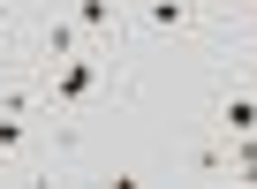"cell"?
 <instances>
[{
    "label": "cell",
    "instance_id": "cell-1",
    "mask_svg": "<svg viewBox=\"0 0 257 189\" xmlns=\"http://www.w3.org/2000/svg\"><path fill=\"white\" fill-rule=\"evenodd\" d=\"M98 83H106V61H98V53H68V61L46 76V106H83Z\"/></svg>",
    "mask_w": 257,
    "mask_h": 189
},
{
    "label": "cell",
    "instance_id": "cell-2",
    "mask_svg": "<svg viewBox=\"0 0 257 189\" xmlns=\"http://www.w3.org/2000/svg\"><path fill=\"white\" fill-rule=\"evenodd\" d=\"M83 38H106V31H121V0H76V16H68Z\"/></svg>",
    "mask_w": 257,
    "mask_h": 189
},
{
    "label": "cell",
    "instance_id": "cell-3",
    "mask_svg": "<svg viewBox=\"0 0 257 189\" xmlns=\"http://www.w3.org/2000/svg\"><path fill=\"white\" fill-rule=\"evenodd\" d=\"M219 136H257V99H249V91L219 99Z\"/></svg>",
    "mask_w": 257,
    "mask_h": 189
},
{
    "label": "cell",
    "instance_id": "cell-4",
    "mask_svg": "<svg viewBox=\"0 0 257 189\" xmlns=\"http://www.w3.org/2000/svg\"><path fill=\"white\" fill-rule=\"evenodd\" d=\"M189 16H197V0H144V23L152 31H182Z\"/></svg>",
    "mask_w": 257,
    "mask_h": 189
},
{
    "label": "cell",
    "instance_id": "cell-5",
    "mask_svg": "<svg viewBox=\"0 0 257 189\" xmlns=\"http://www.w3.org/2000/svg\"><path fill=\"white\" fill-rule=\"evenodd\" d=\"M68 53H83V31H76V23H46V68L68 61Z\"/></svg>",
    "mask_w": 257,
    "mask_h": 189
},
{
    "label": "cell",
    "instance_id": "cell-6",
    "mask_svg": "<svg viewBox=\"0 0 257 189\" xmlns=\"http://www.w3.org/2000/svg\"><path fill=\"white\" fill-rule=\"evenodd\" d=\"M227 174L234 181H257V136H227Z\"/></svg>",
    "mask_w": 257,
    "mask_h": 189
},
{
    "label": "cell",
    "instance_id": "cell-7",
    "mask_svg": "<svg viewBox=\"0 0 257 189\" xmlns=\"http://www.w3.org/2000/svg\"><path fill=\"white\" fill-rule=\"evenodd\" d=\"M31 144V121H16V114H0V151H23Z\"/></svg>",
    "mask_w": 257,
    "mask_h": 189
},
{
    "label": "cell",
    "instance_id": "cell-8",
    "mask_svg": "<svg viewBox=\"0 0 257 189\" xmlns=\"http://www.w3.org/2000/svg\"><path fill=\"white\" fill-rule=\"evenodd\" d=\"M0 31H8V0H0Z\"/></svg>",
    "mask_w": 257,
    "mask_h": 189
}]
</instances>
